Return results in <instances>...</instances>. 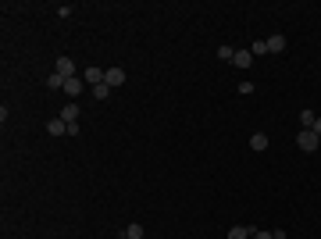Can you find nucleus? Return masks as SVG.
Segmentation results:
<instances>
[{
    "label": "nucleus",
    "instance_id": "1",
    "mask_svg": "<svg viewBox=\"0 0 321 239\" xmlns=\"http://www.w3.org/2000/svg\"><path fill=\"white\" fill-rule=\"evenodd\" d=\"M296 147H300L304 154H314V150H318V147H321V136H318V132H314V129H304V132L296 136Z\"/></svg>",
    "mask_w": 321,
    "mask_h": 239
},
{
    "label": "nucleus",
    "instance_id": "2",
    "mask_svg": "<svg viewBox=\"0 0 321 239\" xmlns=\"http://www.w3.org/2000/svg\"><path fill=\"white\" fill-rule=\"evenodd\" d=\"M54 72H57L61 79H75V72H79V68H75V61H72V57H65V54H61V57L54 61Z\"/></svg>",
    "mask_w": 321,
    "mask_h": 239
},
{
    "label": "nucleus",
    "instance_id": "3",
    "mask_svg": "<svg viewBox=\"0 0 321 239\" xmlns=\"http://www.w3.org/2000/svg\"><path fill=\"white\" fill-rule=\"evenodd\" d=\"M125 68H104V82L111 86V89H118V86H125Z\"/></svg>",
    "mask_w": 321,
    "mask_h": 239
},
{
    "label": "nucleus",
    "instance_id": "4",
    "mask_svg": "<svg viewBox=\"0 0 321 239\" xmlns=\"http://www.w3.org/2000/svg\"><path fill=\"white\" fill-rule=\"evenodd\" d=\"M82 82L86 86H100L104 82V68H82Z\"/></svg>",
    "mask_w": 321,
    "mask_h": 239
},
{
    "label": "nucleus",
    "instance_id": "5",
    "mask_svg": "<svg viewBox=\"0 0 321 239\" xmlns=\"http://www.w3.org/2000/svg\"><path fill=\"white\" fill-rule=\"evenodd\" d=\"M61 118H65L68 125H75V122H79V104H75V100H68V104L61 107Z\"/></svg>",
    "mask_w": 321,
    "mask_h": 239
},
{
    "label": "nucleus",
    "instance_id": "6",
    "mask_svg": "<svg viewBox=\"0 0 321 239\" xmlns=\"http://www.w3.org/2000/svg\"><path fill=\"white\" fill-rule=\"evenodd\" d=\"M47 132H50V136H65V132H68V122L57 114V118H50V122H47Z\"/></svg>",
    "mask_w": 321,
    "mask_h": 239
},
{
    "label": "nucleus",
    "instance_id": "7",
    "mask_svg": "<svg viewBox=\"0 0 321 239\" xmlns=\"http://www.w3.org/2000/svg\"><path fill=\"white\" fill-rule=\"evenodd\" d=\"M282 50H286V36H282V32L268 36V54H282Z\"/></svg>",
    "mask_w": 321,
    "mask_h": 239
},
{
    "label": "nucleus",
    "instance_id": "8",
    "mask_svg": "<svg viewBox=\"0 0 321 239\" xmlns=\"http://www.w3.org/2000/svg\"><path fill=\"white\" fill-rule=\"evenodd\" d=\"M82 89H86V82H82V75H75V79H68V82H65V93H68V96H79Z\"/></svg>",
    "mask_w": 321,
    "mask_h": 239
},
{
    "label": "nucleus",
    "instance_id": "9",
    "mask_svg": "<svg viewBox=\"0 0 321 239\" xmlns=\"http://www.w3.org/2000/svg\"><path fill=\"white\" fill-rule=\"evenodd\" d=\"M232 65H236V68H250V65H253V54H250V50H236Z\"/></svg>",
    "mask_w": 321,
    "mask_h": 239
},
{
    "label": "nucleus",
    "instance_id": "10",
    "mask_svg": "<svg viewBox=\"0 0 321 239\" xmlns=\"http://www.w3.org/2000/svg\"><path fill=\"white\" fill-rule=\"evenodd\" d=\"M225 239H250V225H232Z\"/></svg>",
    "mask_w": 321,
    "mask_h": 239
},
{
    "label": "nucleus",
    "instance_id": "11",
    "mask_svg": "<svg viewBox=\"0 0 321 239\" xmlns=\"http://www.w3.org/2000/svg\"><path fill=\"white\" fill-rule=\"evenodd\" d=\"M93 100H111V86H107V82L93 86Z\"/></svg>",
    "mask_w": 321,
    "mask_h": 239
},
{
    "label": "nucleus",
    "instance_id": "12",
    "mask_svg": "<svg viewBox=\"0 0 321 239\" xmlns=\"http://www.w3.org/2000/svg\"><path fill=\"white\" fill-rule=\"evenodd\" d=\"M250 147H253V150H268V136H264V132H253V136H250Z\"/></svg>",
    "mask_w": 321,
    "mask_h": 239
},
{
    "label": "nucleus",
    "instance_id": "13",
    "mask_svg": "<svg viewBox=\"0 0 321 239\" xmlns=\"http://www.w3.org/2000/svg\"><path fill=\"white\" fill-rule=\"evenodd\" d=\"M125 236H129V239H147V232H143V225H139V222H132V225L125 229Z\"/></svg>",
    "mask_w": 321,
    "mask_h": 239
},
{
    "label": "nucleus",
    "instance_id": "14",
    "mask_svg": "<svg viewBox=\"0 0 321 239\" xmlns=\"http://www.w3.org/2000/svg\"><path fill=\"white\" fill-rule=\"evenodd\" d=\"M65 82L68 79H61L57 72H50V75H47V89H65Z\"/></svg>",
    "mask_w": 321,
    "mask_h": 239
},
{
    "label": "nucleus",
    "instance_id": "15",
    "mask_svg": "<svg viewBox=\"0 0 321 239\" xmlns=\"http://www.w3.org/2000/svg\"><path fill=\"white\" fill-rule=\"evenodd\" d=\"M314 122H318V114H314V111H307V107H304V111H300V125H304V129H311V125H314Z\"/></svg>",
    "mask_w": 321,
    "mask_h": 239
},
{
    "label": "nucleus",
    "instance_id": "16",
    "mask_svg": "<svg viewBox=\"0 0 321 239\" xmlns=\"http://www.w3.org/2000/svg\"><path fill=\"white\" fill-rule=\"evenodd\" d=\"M250 54H253V57H260V54H268V39H253V47H250Z\"/></svg>",
    "mask_w": 321,
    "mask_h": 239
},
{
    "label": "nucleus",
    "instance_id": "17",
    "mask_svg": "<svg viewBox=\"0 0 321 239\" xmlns=\"http://www.w3.org/2000/svg\"><path fill=\"white\" fill-rule=\"evenodd\" d=\"M218 57H222V61H229V65H232V57H236V50H232V47H218Z\"/></svg>",
    "mask_w": 321,
    "mask_h": 239
},
{
    "label": "nucleus",
    "instance_id": "18",
    "mask_svg": "<svg viewBox=\"0 0 321 239\" xmlns=\"http://www.w3.org/2000/svg\"><path fill=\"white\" fill-rule=\"evenodd\" d=\"M250 239H271V232H264V229H253V225H250Z\"/></svg>",
    "mask_w": 321,
    "mask_h": 239
},
{
    "label": "nucleus",
    "instance_id": "19",
    "mask_svg": "<svg viewBox=\"0 0 321 239\" xmlns=\"http://www.w3.org/2000/svg\"><path fill=\"white\" fill-rule=\"evenodd\" d=\"M253 93V82H239V96H250Z\"/></svg>",
    "mask_w": 321,
    "mask_h": 239
},
{
    "label": "nucleus",
    "instance_id": "20",
    "mask_svg": "<svg viewBox=\"0 0 321 239\" xmlns=\"http://www.w3.org/2000/svg\"><path fill=\"white\" fill-rule=\"evenodd\" d=\"M311 129H314V132H318V136H321V118H318V122H314V125H311Z\"/></svg>",
    "mask_w": 321,
    "mask_h": 239
},
{
    "label": "nucleus",
    "instance_id": "21",
    "mask_svg": "<svg viewBox=\"0 0 321 239\" xmlns=\"http://www.w3.org/2000/svg\"><path fill=\"white\" fill-rule=\"evenodd\" d=\"M118 239H129V236H125V232H122V236H118Z\"/></svg>",
    "mask_w": 321,
    "mask_h": 239
}]
</instances>
